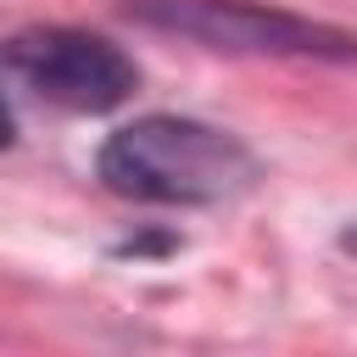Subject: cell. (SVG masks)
I'll return each mask as SVG.
<instances>
[{"label": "cell", "mask_w": 357, "mask_h": 357, "mask_svg": "<svg viewBox=\"0 0 357 357\" xmlns=\"http://www.w3.org/2000/svg\"><path fill=\"white\" fill-rule=\"evenodd\" d=\"M95 173L112 195L139 206H229L262 178V162L218 123L151 112L106 134Z\"/></svg>", "instance_id": "6da1fadb"}, {"label": "cell", "mask_w": 357, "mask_h": 357, "mask_svg": "<svg viewBox=\"0 0 357 357\" xmlns=\"http://www.w3.org/2000/svg\"><path fill=\"white\" fill-rule=\"evenodd\" d=\"M139 28L223 50V56H284V61H335L357 67V33L335 22H312L284 6L257 0H128Z\"/></svg>", "instance_id": "7a4b0ae2"}, {"label": "cell", "mask_w": 357, "mask_h": 357, "mask_svg": "<svg viewBox=\"0 0 357 357\" xmlns=\"http://www.w3.org/2000/svg\"><path fill=\"white\" fill-rule=\"evenodd\" d=\"M0 73L56 112H117L139 89V67L123 45L89 28H22L0 45Z\"/></svg>", "instance_id": "3957f363"}, {"label": "cell", "mask_w": 357, "mask_h": 357, "mask_svg": "<svg viewBox=\"0 0 357 357\" xmlns=\"http://www.w3.org/2000/svg\"><path fill=\"white\" fill-rule=\"evenodd\" d=\"M17 139V117H11V100H6V89H0V151Z\"/></svg>", "instance_id": "277c9868"}, {"label": "cell", "mask_w": 357, "mask_h": 357, "mask_svg": "<svg viewBox=\"0 0 357 357\" xmlns=\"http://www.w3.org/2000/svg\"><path fill=\"white\" fill-rule=\"evenodd\" d=\"M335 245H340L346 257H357V218H351V223H340V234H335Z\"/></svg>", "instance_id": "5b68a950"}]
</instances>
